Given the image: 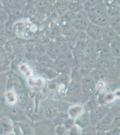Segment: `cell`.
Here are the masks:
<instances>
[{
  "label": "cell",
  "instance_id": "36",
  "mask_svg": "<svg viewBox=\"0 0 120 135\" xmlns=\"http://www.w3.org/2000/svg\"><path fill=\"white\" fill-rule=\"evenodd\" d=\"M4 3L6 8L11 9H17V8H23V4L21 2L18 1L14 0H7L4 1Z\"/></svg>",
  "mask_w": 120,
  "mask_h": 135
},
{
  "label": "cell",
  "instance_id": "4",
  "mask_svg": "<svg viewBox=\"0 0 120 135\" xmlns=\"http://www.w3.org/2000/svg\"><path fill=\"white\" fill-rule=\"evenodd\" d=\"M55 128L53 121L48 119L33 122L34 135H55Z\"/></svg>",
  "mask_w": 120,
  "mask_h": 135
},
{
  "label": "cell",
  "instance_id": "56",
  "mask_svg": "<svg viewBox=\"0 0 120 135\" xmlns=\"http://www.w3.org/2000/svg\"><path fill=\"white\" fill-rule=\"evenodd\" d=\"M33 135H34V134H33Z\"/></svg>",
  "mask_w": 120,
  "mask_h": 135
},
{
  "label": "cell",
  "instance_id": "45",
  "mask_svg": "<svg viewBox=\"0 0 120 135\" xmlns=\"http://www.w3.org/2000/svg\"><path fill=\"white\" fill-rule=\"evenodd\" d=\"M68 130L63 125L56 126L55 135H64Z\"/></svg>",
  "mask_w": 120,
  "mask_h": 135
},
{
  "label": "cell",
  "instance_id": "23",
  "mask_svg": "<svg viewBox=\"0 0 120 135\" xmlns=\"http://www.w3.org/2000/svg\"><path fill=\"white\" fill-rule=\"evenodd\" d=\"M23 135H33V122L31 121L17 123Z\"/></svg>",
  "mask_w": 120,
  "mask_h": 135
},
{
  "label": "cell",
  "instance_id": "42",
  "mask_svg": "<svg viewBox=\"0 0 120 135\" xmlns=\"http://www.w3.org/2000/svg\"><path fill=\"white\" fill-rule=\"evenodd\" d=\"M51 41H52V38L46 34L45 35L42 36L38 39L37 42L40 43L42 44L49 45L52 42Z\"/></svg>",
  "mask_w": 120,
  "mask_h": 135
},
{
  "label": "cell",
  "instance_id": "47",
  "mask_svg": "<svg viewBox=\"0 0 120 135\" xmlns=\"http://www.w3.org/2000/svg\"><path fill=\"white\" fill-rule=\"evenodd\" d=\"M25 55H26V52L25 51L24 47H23L21 49H20L16 52L15 56L17 59L20 60L23 58V57H24Z\"/></svg>",
  "mask_w": 120,
  "mask_h": 135
},
{
  "label": "cell",
  "instance_id": "33",
  "mask_svg": "<svg viewBox=\"0 0 120 135\" xmlns=\"http://www.w3.org/2000/svg\"><path fill=\"white\" fill-rule=\"evenodd\" d=\"M109 26L113 28L114 31L120 37V16L111 17Z\"/></svg>",
  "mask_w": 120,
  "mask_h": 135
},
{
  "label": "cell",
  "instance_id": "34",
  "mask_svg": "<svg viewBox=\"0 0 120 135\" xmlns=\"http://www.w3.org/2000/svg\"><path fill=\"white\" fill-rule=\"evenodd\" d=\"M60 32V26L54 25L48 30L47 34L46 35L51 38H55L56 39L59 37Z\"/></svg>",
  "mask_w": 120,
  "mask_h": 135
},
{
  "label": "cell",
  "instance_id": "12",
  "mask_svg": "<svg viewBox=\"0 0 120 135\" xmlns=\"http://www.w3.org/2000/svg\"><path fill=\"white\" fill-rule=\"evenodd\" d=\"M72 60L61 59L55 60V65L53 69H55L58 74L62 75H68L71 70Z\"/></svg>",
  "mask_w": 120,
  "mask_h": 135
},
{
  "label": "cell",
  "instance_id": "17",
  "mask_svg": "<svg viewBox=\"0 0 120 135\" xmlns=\"http://www.w3.org/2000/svg\"><path fill=\"white\" fill-rule=\"evenodd\" d=\"M115 59L113 58L98 57L96 67L105 70H108L114 67Z\"/></svg>",
  "mask_w": 120,
  "mask_h": 135
},
{
  "label": "cell",
  "instance_id": "11",
  "mask_svg": "<svg viewBox=\"0 0 120 135\" xmlns=\"http://www.w3.org/2000/svg\"><path fill=\"white\" fill-rule=\"evenodd\" d=\"M103 31L102 27L90 23L85 32L89 37L96 42L103 38Z\"/></svg>",
  "mask_w": 120,
  "mask_h": 135
},
{
  "label": "cell",
  "instance_id": "50",
  "mask_svg": "<svg viewBox=\"0 0 120 135\" xmlns=\"http://www.w3.org/2000/svg\"><path fill=\"white\" fill-rule=\"evenodd\" d=\"M29 69H30L29 66L26 64H22L19 66V70L23 74H24Z\"/></svg>",
  "mask_w": 120,
  "mask_h": 135
},
{
  "label": "cell",
  "instance_id": "28",
  "mask_svg": "<svg viewBox=\"0 0 120 135\" xmlns=\"http://www.w3.org/2000/svg\"><path fill=\"white\" fill-rule=\"evenodd\" d=\"M111 55L115 59L120 58V39L115 40L110 44Z\"/></svg>",
  "mask_w": 120,
  "mask_h": 135
},
{
  "label": "cell",
  "instance_id": "48",
  "mask_svg": "<svg viewBox=\"0 0 120 135\" xmlns=\"http://www.w3.org/2000/svg\"><path fill=\"white\" fill-rule=\"evenodd\" d=\"M114 68L117 73L119 78L120 79V58L115 59Z\"/></svg>",
  "mask_w": 120,
  "mask_h": 135
},
{
  "label": "cell",
  "instance_id": "16",
  "mask_svg": "<svg viewBox=\"0 0 120 135\" xmlns=\"http://www.w3.org/2000/svg\"><path fill=\"white\" fill-rule=\"evenodd\" d=\"M103 30L102 39L108 42L110 44L114 41L120 39L118 34L109 25L103 28Z\"/></svg>",
  "mask_w": 120,
  "mask_h": 135
},
{
  "label": "cell",
  "instance_id": "35",
  "mask_svg": "<svg viewBox=\"0 0 120 135\" xmlns=\"http://www.w3.org/2000/svg\"><path fill=\"white\" fill-rule=\"evenodd\" d=\"M69 11L78 13L82 9H84L83 4L76 1H70L69 5Z\"/></svg>",
  "mask_w": 120,
  "mask_h": 135
},
{
  "label": "cell",
  "instance_id": "39",
  "mask_svg": "<svg viewBox=\"0 0 120 135\" xmlns=\"http://www.w3.org/2000/svg\"><path fill=\"white\" fill-rule=\"evenodd\" d=\"M81 135H97V131L95 127L90 125L82 129Z\"/></svg>",
  "mask_w": 120,
  "mask_h": 135
},
{
  "label": "cell",
  "instance_id": "43",
  "mask_svg": "<svg viewBox=\"0 0 120 135\" xmlns=\"http://www.w3.org/2000/svg\"><path fill=\"white\" fill-rule=\"evenodd\" d=\"M75 125V119L69 118L65 121L63 126L65 127V129L69 131L70 129H71Z\"/></svg>",
  "mask_w": 120,
  "mask_h": 135
},
{
  "label": "cell",
  "instance_id": "41",
  "mask_svg": "<svg viewBox=\"0 0 120 135\" xmlns=\"http://www.w3.org/2000/svg\"><path fill=\"white\" fill-rule=\"evenodd\" d=\"M36 6L38 9H40L41 11L47 10L49 9V3L46 1H39L36 2Z\"/></svg>",
  "mask_w": 120,
  "mask_h": 135
},
{
  "label": "cell",
  "instance_id": "7",
  "mask_svg": "<svg viewBox=\"0 0 120 135\" xmlns=\"http://www.w3.org/2000/svg\"><path fill=\"white\" fill-rule=\"evenodd\" d=\"M111 109L108 105H100L90 112L91 125L96 127L108 113Z\"/></svg>",
  "mask_w": 120,
  "mask_h": 135
},
{
  "label": "cell",
  "instance_id": "31",
  "mask_svg": "<svg viewBox=\"0 0 120 135\" xmlns=\"http://www.w3.org/2000/svg\"><path fill=\"white\" fill-rule=\"evenodd\" d=\"M55 45L58 49L65 53H69L70 52V49L69 46L67 42L63 40L60 37L56 39Z\"/></svg>",
  "mask_w": 120,
  "mask_h": 135
},
{
  "label": "cell",
  "instance_id": "1",
  "mask_svg": "<svg viewBox=\"0 0 120 135\" xmlns=\"http://www.w3.org/2000/svg\"><path fill=\"white\" fill-rule=\"evenodd\" d=\"M86 11L91 23L102 28L109 25L111 17L105 2H101L94 7Z\"/></svg>",
  "mask_w": 120,
  "mask_h": 135
},
{
  "label": "cell",
  "instance_id": "15",
  "mask_svg": "<svg viewBox=\"0 0 120 135\" xmlns=\"http://www.w3.org/2000/svg\"><path fill=\"white\" fill-rule=\"evenodd\" d=\"M75 124L82 129L91 125L90 112L85 109L82 114L75 120Z\"/></svg>",
  "mask_w": 120,
  "mask_h": 135
},
{
  "label": "cell",
  "instance_id": "26",
  "mask_svg": "<svg viewBox=\"0 0 120 135\" xmlns=\"http://www.w3.org/2000/svg\"><path fill=\"white\" fill-rule=\"evenodd\" d=\"M80 76L82 78L90 75L95 68L86 61L81 62Z\"/></svg>",
  "mask_w": 120,
  "mask_h": 135
},
{
  "label": "cell",
  "instance_id": "44",
  "mask_svg": "<svg viewBox=\"0 0 120 135\" xmlns=\"http://www.w3.org/2000/svg\"><path fill=\"white\" fill-rule=\"evenodd\" d=\"M82 132V129L76 124L69 131V135H81Z\"/></svg>",
  "mask_w": 120,
  "mask_h": 135
},
{
  "label": "cell",
  "instance_id": "2",
  "mask_svg": "<svg viewBox=\"0 0 120 135\" xmlns=\"http://www.w3.org/2000/svg\"><path fill=\"white\" fill-rule=\"evenodd\" d=\"M63 100L72 104H84L82 86L80 81L72 80L67 86Z\"/></svg>",
  "mask_w": 120,
  "mask_h": 135
},
{
  "label": "cell",
  "instance_id": "49",
  "mask_svg": "<svg viewBox=\"0 0 120 135\" xmlns=\"http://www.w3.org/2000/svg\"><path fill=\"white\" fill-rule=\"evenodd\" d=\"M48 85V88L51 91H56L57 90H58L59 88L58 84L56 82L52 81Z\"/></svg>",
  "mask_w": 120,
  "mask_h": 135
},
{
  "label": "cell",
  "instance_id": "20",
  "mask_svg": "<svg viewBox=\"0 0 120 135\" xmlns=\"http://www.w3.org/2000/svg\"><path fill=\"white\" fill-rule=\"evenodd\" d=\"M85 108L83 104H72L67 113L70 118L75 120L82 114Z\"/></svg>",
  "mask_w": 120,
  "mask_h": 135
},
{
  "label": "cell",
  "instance_id": "27",
  "mask_svg": "<svg viewBox=\"0 0 120 135\" xmlns=\"http://www.w3.org/2000/svg\"><path fill=\"white\" fill-rule=\"evenodd\" d=\"M36 109V104L34 101L33 99H30V101L28 103L27 107L24 109L26 115L28 118L33 122L34 117L35 114Z\"/></svg>",
  "mask_w": 120,
  "mask_h": 135
},
{
  "label": "cell",
  "instance_id": "10",
  "mask_svg": "<svg viewBox=\"0 0 120 135\" xmlns=\"http://www.w3.org/2000/svg\"><path fill=\"white\" fill-rule=\"evenodd\" d=\"M113 117L114 114L111 109L108 113L95 127L97 131L106 132L110 130L113 123Z\"/></svg>",
  "mask_w": 120,
  "mask_h": 135
},
{
  "label": "cell",
  "instance_id": "22",
  "mask_svg": "<svg viewBox=\"0 0 120 135\" xmlns=\"http://www.w3.org/2000/svg\"><path fill=\"white\" fill-rule=\"evenodd\" d=\"M37 62L48 68L54 69L55 60L51 58L47 54L38 55L36 59Z\"/></svg>",
  "mask_w": 120,
  "mask_h": 135
},
{
  "label": "cell",
  "instance_id": "14",
  "mask_svg": "<svg viewBox=\"0 0 120 135\" xmlns=\"http://www.w3.org/2000/svg\"><path fill=\"white\" fill-rule=\"evenodd\" d=\"M96 98L99 105H107L114 102L117 98L113 91H108L97 94Z\"/></svg>",
  "mask_w": 120,
  "mask_h": 135
},
{
  "label": "cell",
  "instance_id": "53",
  "mask_svg": "<svg viewBox=\"0 0 120 135\" xmlns=\"http://www.w3.org/2000/svg\"><path fill=\"white\" fill-rule=\"evenodd\" d=\"M116 107H117L118 109H119L120 110V104H119L118 105H117V106H116Z\"/></svg>",
  "mask_w": 120,
  "mask_h": 135
},
{
  "label": "cell",
  "instance_id": "18",
  "mask_svg": "<svg viewBox=\"0 0 120 135\" xmlns=\"http://www.w3.org/2000/svg\"><path fill=\"white\" fill-rule=\"evenodd\" d=\"M81 61L75 59H73L71 65V78L72 80L80 81L81 80L80 76Z\"/></svg>",
  "mask_w": 120,
  "mask_h": 135
},
{
  "label": "cell",
  "instance_id": "32",
  "mask_svg": "<svg viewBox=\"0 0 120 135\" xmlns=\"http://www.w3.org/2000/svg\"><path fill=\"white\" fill-rule=\"evenodd\" d=\"M69 118L68 113L59 112L53 122L56 126L63 125L65 121Z\"/></svg>",
  "mask_w": 120,
  "mask_h": 135
},
{
  "label": "cell",
  "instance_id": "3",
  "mask_svg": "<svg viewBox=\"0 0 120 135\" xmlns=\"http://www.w3.org/2000/svg\"><path fill=\"white\" fill-rule=\"evenodd\" d=\"M2 110L4 114L2 116H6L9 118L14 122L19 123L21 122L31 121L26 115L24 109L16 105L9 106L6 104Z\"/></svg>",
  "mask_w": 120,
  "mask_h": 135
},
{
  "label": "cell",
  "instance_id": "51",
  "mask_svg": "<svg viewBox=\"0 0 120 135\" xmlns=\"http://www.w3.org/2000/svg\"><path fill=\"white\" fill-rule=\"evenodd\" d=\"M6 32L9 35H12L13 33V28L12 25L11 23H8L6 27Z\"/></svg>",
  "mask_w": 120,
  "mask_h": 135
},
{
  "label": "cell",
  "instance_id": "29",
  "mask_svg": "<svg viewBox=\"0 0 120 135\" xmlns=\"http://www.w3.org/2000/svg\"><path fill=\"white\" fill-rule=\"evenodd\" d=\"M30 100V99L26 94H18V100L16 105L24 110Z\"/></svg>",
  "mask_w": 120,
  "mask_h": 135
},
{
  "label": "cell",
  "instance_id": "54",
  "mask_svg": "<svg viewBox=\"0 0 120 135\" xmlns=\"http://www.w3.org/2000/svg\"><path fill=\"white\" fill-rule=\"evenodd\" d=\"M16 135L15 134V133H14V132H13V133H12L10 134H9V135Z\"/></svg>",
  "mask_w": 120,
  "mask_h": 135
},
{
  "label": "cell",
  "instance_id": "6",
  "mask_svg": "<svg viewBox=\"0 0 120 135\" xmlns=\"http://www.w3.org/2000/svg\"><path fill=\"white\" fill-rule=\"evenodd\" d=\"M90 23L87 11L83 9L77 13L71 23L75 30L79 32H85Z\"/></svg>",
  "mask_w": 120,
  "mask_h": 135
},
{
  "label": "cell",
  "instance_id": "37",
  "mask_svg": "<svg viewBox=\"0 0 120 135\" xmlns=\"http://www.w3.org/2000/svg\"><path fill=\"white\" fill-rule=\"evenodd\" d=\"M49 45H45L36 42L35 46L36 54L38 55H42L46 54Z\"/></svg>",
  "mask_w": 120,
  "mask_h": 135
},
{
  "label": "cell",
  "instance_id": "46",
  "mask_svg": "<svg viewBox=\"0 0 120 135\" xmlns=\"http://www.w3.org/2000/svg\"><path fill=\"white\" fill-rule=\"evenodd\" d=\"M24 14L26 16H29V17H34L35 16L36 11L35 9L32 7H28V8H26L25 10L24 11Z\"/></svg>",
  "mask_w": 120,
  "mask_h": 135
},
{
  "label": "cell",
  "instance_id": "40",
  "mask_svg": "<svg viewBox=\"0 0 120 135\" xmlns=\"http://www.w3.org/2000/svg\"><path fill=\"white\" fill-rule=\"evenodd\" d=\"M35 46H36V43H29L26 44L24 46L26 54L32 55V54H36Z\"/></svg>",
  "mask_w": 120,
  "mask_h": 135
},
{
  "label": "cell",
  "instance_id": "21",
  "mask_svg": "<svg viewBox=\"0 0 120 135\" xmlns=\"http://www.w3.org/2000/svg\"><path fill=\"white\" fill-rule=\"evenodd\" d=\"M18 100V94L14 90H9L5 94V102L9 106L16 105Z\"/></svg>",
  "mask_w": 120,
  "mask_h": 135
},
{
  "label": "cell",
  "instance_id": "30",
  "mask_svg": "<svg viewBox=\"0 0 120 135\" xmlns=\"http://www.w3.org/2000/svg\"><path fill=\"white\" fill-rule=\"evenodd\" d=\"M111 109L114 114V117L111 129L112 130L120 128V110L116 106L112 108Z\"/></svg>",
  "mask_w": 120,
  "mask_h": 135
},
{
  "label": "cell",
  "instance_id": "19",
  "mask_svg": "<svg viewBox=\"0 0 120 135\" xmlns=\"http://www.w3.org/2000/svg\"><path fill=\"white\" fill-rule=\"evenodd\" d=\"M108 70H105L97 68H95L91 74V75L93 78L96 83L100 81H106L108 77Z\"/></svg>",
  "mask_w": 120,
  "mask_h": 135
},
{
  "label": "cell",
  "instance_id": "8",
  "mask_svg": "<svg viewBox=\"0 0 120 135\" xmlns=\"http://www.w3.org/2000/svg\"><path fill=\"white\" fill-rule=\"evenodd\" d=\"M40 105L46 119L53 121L59 113L54 104L53 100H44L41 101Z\"/></svg>",
  "mask_w": 120,
  "mask_h": 135
},
{
  "label": "cell",
  "instance_id": "13",
  "mask_svg": "<svg viewBox=\"0 0 120 135\" xmlns=\"http://www.w3.org/2000/svg\"><path fill=\"white\" fill-rule=\"evenodd\" d=\"M14 132V122L6 116L0 119V134L8 135Z\"/></svg>",
  "mask_w": 120,
  "mask_h": 135
},
{
  "label": "cell",
  "instance_id": "55",
  "mask_svg": "<svg viewBox=\"0 0 120 135\" xmlns=\"http://www.w3.org/2000/svg\"></svg>",
  "mask_w": 120,
  "mask_h": 135
},
{
  "label": "cell",
  "instance_id": "25",
  "mask_svg": "<svg viewBox=\"0 0 120 135\" xmlns=\"http://www.w3.org/2000/svg\"><path fill=\"white\" fill-rule=\"evenodd\" d=\"M69 2L65 1H58L55 3V9L58 14L64 16L69 11Z\"/></svg>",
  "mask_w": 120,
  "mask_h": 135
},
{
  "label": "cell",
  "instance_id": "24",
  "mask_svg": "<svg viewBox=\"0 0 120 135\" xmlns=\"http://www.w3.org/2000/svg\"><path fill=\"white\" fill-rule=\"evenodd\" d=\"M54 104L59 112L67 113L69 108L72 104L65 100H53Z\"/></svg>",
  "mask_w": 120,
  "mask_h": 135
},
{
  "label": "cell",
  "instance_id": "52",
  "mask_svg": "<svg viewBox=\"0 0 120 135\" xmlns=\"http://www.w3.org/2000/svg\"><path fill=\"white\" fill-rule=\"evenodd\" d=\"M34 72L33 71L32 69H28V71H27L24 74V75L25 78H26L28 79H30V78H32L33 76Z\"/></svg>",
  "mask_w": 120,
  "mask_h": 135
},
{
  "label": "cell",
  "instance_id": "9",
  "mask_svg": "<svg viewBox=\"0 0 120 135\" xmlns=\"http://www.w3.org/2000/svg\"><path fill=\"white\" fill-rule=\"evenodd\" d=\"M96 53L98 57L113 58L111 55L110 44L103 39L96 42Z\"/></svg>",
  "mask_w": 120,
  "mask_h": 135
},
{
  "label": "cell",
  "instance_id": "5",
  "mask_svg": "<svg viewBox=\"0 0 120 135\" xmlns=\"http://www.w3.org/2000/svg\"><path fill=\"white\" fill-rule=\"evenodd\" d=\"M80 83L82 86L84 104L87 100L96 95V83L91 75L82 78Z\"/></svg>",
  "mask_w": 120,
  "mask_h": 135
},
{
  "label": "cell",
  "instance_id": "38",
  "mask_svg": "<svg viewBox=\"0 0 120 135\" xmlns=\"http://www.w3.org/2000/svg\"><path fill=\"white\" fill-rule=\"evenodd\" d=\"M98 56L96 54V52L93 53L91 54L87 55L85 60L84 61H86L90 64L93 67H96L97 61Z\"/></svg>",
  "mask_w": 120,
  "mask_h": 135
}]
</instances>
